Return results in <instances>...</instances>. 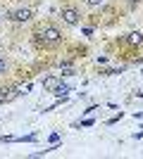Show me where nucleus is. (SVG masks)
I'll list each match as a JSON object with an SVG mask.
<instances>
[{
	"instance_id": "nucleus-1",
	"label": "nucleus",
	"mask_w": 143,
	"mask_h": 159,
	"mask_svg": "<svg viewBox=\"0 0 143 159\" xmlns=\"http://www.w3.org/2000/svg\"><path fill=\"white\" fill-rule=\"evenodd\" d=\"M62 43V33H60V29L57 26H43L41 31H38V45H43V48H57Z\"/></svg>"
},
{
	"instance_id": "nucleus-2",
	"label": "nucleus",
	"mask_w": 143,
	"mask_h": 159,
	"mask_svg": "<svg viewBox=\"0 0 143 159\" xmlns=\"http://www.w3.org/2000/svg\"><path fill=\"white\" fill-rule=\"evenodd\" d=\"M79 17H81V14H79V10H74V7H64V10H62V21H64L67 26H76V24H79Z\"/></svg>"
},
{
	"instance_id": "nucleus-3",
	"label": "nucleus",
	"mask_w": 143,
	"mask_h": 159,
	"mask_svg": "<svg viewBox=\"0 0 143 159\" xmlns=\"http://www.w3.org/2000/svg\"><path fill=\"white\" fill-rule=\"evenodd\" d=\"M12 21H29L31 17H34V12L29 10V7H19V10H14V12H10L7 14Z\"/></svg>"
},
{
	"instance_id": "nucleus-4",
	"label": "nucleus",
	"mask_w": 143,
	"mask_h": 159,
	"mask_svg": "<svg viewBox=\"0 0 143 159\" xmlns=\"http://www.w3.org/2000/svg\"><path fill=\"white\" fill-rule=\"evenodd\" d=\"M126 40H129L131 45H143V33L134 31V33H129V38H126Z\"/></svg>"
},
{
	"instance_id": "nucleus-5",
	"label": "nucleus",
	"mask_w": 143,
	"mask_h": 159,
	"mask_svg": "<svg viewBox=\"0 0 143 159\" xmlns=\"http://www.w3.org/2000/svg\"><path fill=\"white\" fill-rule=\"evenodd\" d=\"M7 71H10V60H7V57H2V55H0V76H5Z\"/></svg>"
},
{
	"instance_id": "nucleus-6",
	"label": "nucleus",
	"mask_w": 143,
	"mask_h": 159,
	"mask_svg": "<svg viewBox=\"0 0 143 159\" xmlns=\"http://www.w3.org/2000/svg\"><path fill=\"white\" fill-rule=\"evenodd\" d=\"M43 86H45V88H48V90H53V88H55V86H57V79H55V76H48V79H45V81H43Z\"/></svg>"
},
{
	"instance_id": "nucleus-7",
	"label": "nucleus",
	"mask_w": 143,
	"mask_h": 159,
	"mask_svg": "<svg viewBox=\"0 0 143 159\" xmlns=\"http://www.w3.org/2000/svg\"><path fill=\"white\" fill-rule=\"evenodd\" d=\"M67 90H69V86H62V83H60V86H55V88H53V93H55V95H64Z\"/></svg>"
},
{
	"instance_id": "nucleus-8",
	"label": "nucleus",
	"mask_w": 143,
	"mask_h": 159,
	"mask_svg": "<svg viewBox=\"0 0 143 159\" xmlns=\"http://www.w3.org/2000/svg\"><path fill=\"white\" fill-rule=\"evenodd\" d=\"M86 5H91V7H95V5H102V0H86Z\"/></svg>"
},
{
	"instance_id": "nucleus-9",
	"label": "nucleus",
	"mask_w": 143,
	"mask_h": 159,
	"mask_svg": "<svg viewBox=\"0 0 143 159\" xmlns=\"http://www.w3.org/2000/svg\"><path fill=\"white\" fill-rule=\"evenodd\" d=\"M126 2H129V5H131V7H136V5H138V2H141V0H126Z\"/></svg>"
}]
</instances>
